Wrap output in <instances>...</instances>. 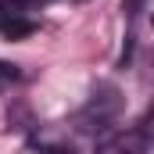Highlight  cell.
Listing matches in <instances>:
<instances>
[{
	"mask_svg": "<svg viewBox=\"0 0 154 154\" xmlns=\"http://www.w3.org/2000/svg\"><path fill=\"white\" fill-rule=\"evenodd\" d=\"M122 7H125V14H136V11H140V7H143V0H125V4H122Z\"/></svg>",
	"mask_w": 154,
	"mask_h": 154,
	"instance_id": "obj_5",
	"label": "cell"
},
{
	"mask_svg": "<svg viewBox=\"0 0 154 154\" xmlns=\"http://www.w3.org/2000/svg\"><path fill=\"white\" fill-rule=\"evenodd\" d=\"M18 79H22L18 65H11V61H0V90H11Z\"/></svg>",
	"mask_w": 154,
	"mask_h": 154,
	"instance_id": "obj_4",
	"label": "cell"
},
{
	"mask_svg": "<svg viewBox=\"0 0 154 154\" xmlns=\"http://www.w3.org/2000/svg\"><path fill=\"white\" fill-rule=\"evenodd\" d=\"M4 32H7V39H22V36H29V32H32V22H29V18H11V14H7Z\"/></svg>",
	"mask_w": 154,
	"mask_h": 154,
	"instance_id": "obj_3",
	"label": "cell"
},
{
	"mask_svg": "<svg viewBox=\"0 0 154 154\" xmlns=\"http://www.w3.org/2000/svg\"><path fill=\"white\" fill-rule=\"evenodd\" d=\"M97 154H147V133L143 129H118L97 143Z\"/></svg>",
	"mask_w": 154,
	"mask_h": 154,
	"instance_id": "obj_2",
	"label": "cell"
},
{
	"mask_svg": "<svg viewBox=\"0 0 154 154\" xmlns=\"http://www.w3.org/2000/svg\"><path fill=\"white\" fill-rule=\"evenodd\" d=\"M50 151H54V154H72V151H65V147H50Z\"/></svg>",
	"mask_w": 154,
	"mask_h": 154,
	"instance_id": "obj_6",
	"label": "cell"
},
{
	"mask_svg": "<svg viewBox=\"0 0 154 154\" xmlns=\"http://www.w3.org/2000/svg\"><path fill=\"white\" fill-rule=\"evenodd\" d=\"M118 108H122V100H118V90L111 86H104L100 90V97L93 93V100L86 104V111L79 115V129H86V133H93V129H104L111 118L118 115Z\"/></svg>",
	"mask_w": 154,
	"mask_h": 154,
	"instance_id": "obj_1",
	"label": "cell"
},
{
	"mask_svg": "<svg viewBox=\"0 0 154 154\" xmlns=\"http://www.w3.org/2000/svg\"><path fill=\"white\" fill-rule=\"evenodd\" d=\"M14 4H32V0H14Z\"/></svg>",
	"mask_w": 154,
	"mask_h": 154,
	"instance_id": "obj_7",
	"label": "cell"
}]
</instances>
